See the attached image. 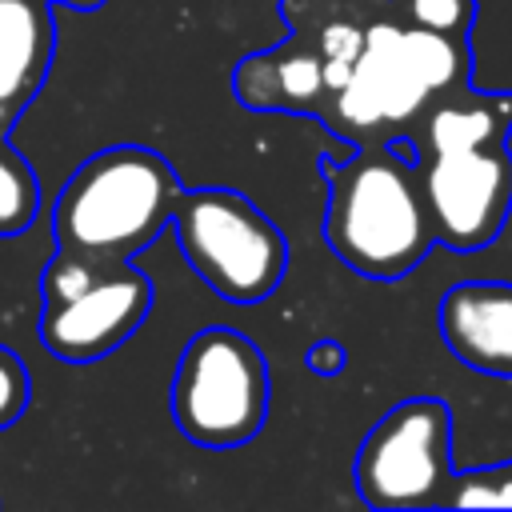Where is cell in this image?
Masks as SVG:
<instances>
[{"instance_id": "6da1fadb", "label": "cell", "mask_w": 512, "mask_h": 512, "mask_svg": "<svg viewBox=\"0 0 512 512\" xmlns=\"http://www.w3.org/2000/svg\"><path fill=\"white\" fill-rule=\"evenodd\" d=\"M180 176L144 144H112L88 156L52 204L56 252L112 268L148 248L172 220Z\"/></svg>"}, {"instance_id": "7a4b0ae2", "label": "cell", "mask_w": 512, "mask_h": 512, "mask_svg": "<svg viewBox=\"0 0 512 512\" xmlns=\"http://www.w3.org/2000/svg\"><path fill=\"white\" fill-rule=\"evenodd\" d=\"M324 180V240L352 272L400 280L436 244L416 160L400 156L392 144H360L352 160L336 168L324 164Z\"/></svg>"}, {"instance_id": "3957f363", "label": "cell", "mask_w": 512, "mask_h": 512, "mask_svg": "<svg viewBox=\"0 0 512 512\" xmlns=\"http://www.w3.org/2000/svg\"><path fill=\"white\" fill-rule=\"evenodd\" d=\"M168 228L192 272L228 304H260L288 272V240L244 192H180Z\"/></svg>"}, {"instance_id": "277c9868", "label": "cell", "mask_w": 512, "mask_h": 512, "mask_svg": "<svg viewBox=\"0 0 512 512\" xmlns=\"http://www.w3.org/2000/svg\"><path fill=\"white\" fill-rule=\"evenodd\" d=\"M268 396L264 352L236 328H200L180 352L168 408L184 440L208 452H228L256 440L268 416Z\"/></svg>"}, {"instance_id": "5b68a950", "label": "cell", "mask_w": 512, "mask_h": 512, "mask_svg": "<svg viewBox=\"0 0 512 512\" xmlns=\"http://www.w3.org/2000/svg\"><path fill=\"white\" fill-rule=\"evenodd\" d=\"M356 496L368 508H440L452 480V416L436 396L388 408L360 440L352 464Z\"/></svg>"}, {"instance_id": "8992f818", "label": "cell", "mask_w": 512, "mask_h": 512, "mask_svg": "<svg viewBox=\"0 0 512 512\" xmlns=\"http://www.w3.org/2000/svg\"><path fill=\"white\" fill-rule=\"evenodd\" d=\"M416 172L436 244L472 252L504 232V220L512 212L508 140L452 152H420Z\"/></svg>"}, {"instance_id": "52a82bcc", "label": "cell", "mask_w": 512, "mask_h": 512, "mask_svg": "<svg viewBox=\"0 0 512 512\" xmlns=\"http://www.w3.org/2000/svg\"><path fill=\"white\" fill-rule=\"evenodd\" d=\"M428 104H432V92L404 60L396 44V16L388 12V0H384V8L368 20L364 48L348 80L328 100L332 112L324 116L332 132L352 136L360 144H376V140H388L392 132L420 124Z\"/></svg>"}, {"instance_id": "ba28073f", "label": "cell", "mask_w": 512, "mask_h": 512, "mask_svg": "<svg viewBox=\"0 0 512 512\" xmlns=\"http://www.w3.org/2000/svg\"><path fill=\"white\" fill-rule=\"evenodd\" d=\"M152 280L132 264L96 268V276L64 300L44 304L40 344L64 364H92L116 352L148 316Z\"/></svg>"}, {"instance_id": "9c48e42d", "label": "cell", "mask_w": 512, "mask_h": 512, "mask_svg": "<svg viewBox=\"0 0 512 512\" xmlns=\"http://www.w3.org/2000/svg\"><path fill=\"white\" fill-rule=\"evenodd\" d=\"M440 336L448 352L484 372L512 380V284L460 280L440 300Z\"/></svg>"}, {"instance_id": "30bf717a", "label": "cell", "mask_w": 512, "mask_h": 512, "mask_svg": "<svg viewBox=\"0 0 512 512\" xmlns=\"http://www.w3.org/2000/svg\"><path fill=\"white\" fill-rule=\"evenodd\" d=\"M292 40L268 52L248 56L236 76V100L248 108H284V112H328V88H324V64L312 32L304 24H292Z\"/></svg>"}, {"instance_id": "8fae6325", "label": "cell", "mask_w": 512, "mask_h": 512, "mask_svg": "<svg viewBox=\"0 0 512 512\" xmlns=\"http://www.w3.org/2000/svg\"><path fill=\"white\" fill-rule=\"evenodd\" d=\"M52 60L48 0H0V132L28 108Z\"/></svg>"}, {"instance_id": "7c38bea8", "label": "cell", "mask_w": 512, "mask_h": 512, "mask_svg": "<svg viewBox=\"0 0 512 512\" xmlns=\"http://www.w3.org/2000/svg\"><path fill=\"white\" fill-rule=\"evenodd\" d=\"M420 152H452L508 140L512 92H472L468 84L432 96L420 116Z\"/></svg>"}, {"instance_id": "4fadbf2b", "label": "cell", "mask_w": 512, "mask_h": 512, "mask_svg": "<svg viewBox=\"0 0 512 512\" xmlns=\"http://www.w3.org/2000/svg\"><path fill=\"white\" fill-rule=\"evenodd\" d=\"M396 44H400L404 60L412 64V72L428 84L432 96L468 84V36L432 32V28L396 20Z\"/></svg>"}, {"instance_id": "5bb4252c", "label": "cell", "mask_w": 512, "mask_h": 512, "mask_svg": "<svg viewBox=\"0 0 512 512\" xmlns=\"http://www.w3.org/2000/svg\"><path fill=\"white\" fill-rule=\"evenodd\" d=\"M40 184L32 164L0 140V236H16L36 220Z\"/></svg>"}, {"instance_id": "9a60e30c", "label": "cell", "mask_w": 512, "mask_h": 512, "mask_svg": "<svg viewBox=\"0 0 512 512\" xmlns=\"http://www.w3.org/2000/svg\"><path fill=\"white\" fill-rule=\"evenodd\" d=\"M440 508H512V460L452 472Z\"/></svg>"}, {"instance_id": "2e32d148", "label": "cell", "mask_w": 512, "mask_h": 512, "mask_svg": "<svg viewBox=\"0 0 512 512\" xmlns=\"http://www.w3.org/2000/svg\"><path fill=\"white\" fill-rule=\"evenodd\" d=\"M388 12L400 24L468 36V28L476 20V0H388Z\"/></svg>"}, {"instance_id": "e0dca14e", "label": "cell", "mask_w": 512, "mask_h": 512, "mask_svg": "<svg viewBox=\"0 0 512 512\" xmlns=\"http://www.w3.org/2000/svg\"><path fill=\"white\" fill-rule=\"evenodd\" d=\"M32 400V376L16 352L0 344V428H12Z\"/></svg>"}, {"instance_id": "ac0fdd59", "label": "cell", "mask_w": 512, "mask_h": 512, "mask_svg": "<svg viewBox=\"0 0 512 512\" xmlns=\"http://www.w3.org/2000/svg\"><path fill=\"white\" fill-rule=\"evenodd\" d=\"M308 368L320 372V376H332L344 368V348L336 340H316L312 352H308Z\"/></svg>"}, {"instance_id": "d6986e66", "label": "cell", "mask_w": 512, "mask_h": 512, "mask_svg": "<svg viewBox=\"0 0 512 512\" xmlns=\"http://www.w3.org/2000/svg\"><path fill=\"white\" fill-rule=\"evenodd\" d=\"M48 4H68V8H80V12H92V8H100L104 0H48Z\"/></svg>"}]
</instances>
